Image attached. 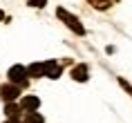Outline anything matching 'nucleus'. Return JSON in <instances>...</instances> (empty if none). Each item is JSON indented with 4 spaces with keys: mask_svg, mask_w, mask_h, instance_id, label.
Returning a JSON list of instances; mask_svg holds the SVG:
<instances>
[{
    "mask_svg": "<svg viewBox=\"0 0 132 123\" xmlns=\"http://www.w3.org/2000/svg\"><path fill=\"white\" fill-rule=\"evenodd\" d=\"M18 94H20V87L18 85H14V83H5V85H0V96L5 99L7 103H14L16 99H18Z\"/></svg>",
    "mask_w": 132,
    "mask_h": 123,
    "instance_id": "3",
    "label": "nucleus"
},
{
    "mask_svg": "<svg viewBox=\"0 0 132 123\" xmlns=\"http://www.w3.org/2000/svg\"><path fill=\"white\" fill-rule=\"evenodd\" d=\"M9 81L14 83V85H18V87H27V69L22 67V65H14V67L9 69Z\"/></svg>",
    "mask_w": 132,
    "mask_h": 123,
    "instance_id": "2",
    "label": "nucleus"
},
{
    "mask_svg": "<svg viewBox=\"0 0 132 123\" xmlns=\"http://www.w3.org/2000/svg\"><path fill=\"white\" fill-rule=\"evenodd\" d=\"M63 72L61 67V63H56V61H45V76H49V78H58Z\"/></svg>",
    "mask_w": 132,
    "mask_h": 123,
    "instance_id": "4",
    "label": "nucleus"
},
{
    "mask_svg": "<svg viewBox=\"0 0 132 123\" xmlns=\"http://www.w3.org/2000/svg\"><path fill=\"white\" fill-rule=\"evenodd\" d=\"M5 114H7L9 119H20V108L14 105V103H7V105H5Z\"/></svg>",
    "mask_w": 132,
    "mask_h": 123,
    "instance_id": "8",
    "label": "nucleus"
},
{
    "mask_svg": "<svg viewBox=\"0 0 132 123\" xmlns=\"http://www.w3.org/2000/svg\"><path fill=\"white\" fill-rule=\"evenodd\" d=\"M56 16H58V18H61V20L65 22V25H67V27H70L74 34H78V36H83V34H85V27L81 25V20H78L74 14H70L67 9L58 7V9H56Z\"/></svg>",
    "mask_w": 132,
    "mask_h": 123,
    "instance_id": "1",
    "label": "nucleus"
},
{
    "mask_svg": "<svg viewBox=\"0 0 132 123\" xmlns=\"http://www.w3.org/2000/svg\"><path fill=\"white\" fill-rule=\"evenodd\" d=\"M5 123H20V119H9V121H5Z\"/></svg>",
    "mask_w": 132,
    "mask_h": 123,
    "instance_id": "13",
    "label": "nucleus"
},
{
    "mask_svg": "<svg viewBox=\"0 0 132 123\" xmlns=\"http://www.w3.org/2000/svg\"><path fill=\"white\" fill-rule=\"evenodd\" d=\"M27 5H31V7H45L47 5V0H25Z\"/></svg>",
    "mask_w": 132,
    "mask_h": 123,
    "instance_id": "11",
    "label": "nucleus"
},
{
    "mask_svg": "<svg viewBox=\"0 0 132 123\" xmlns=\"http://www.w3.org/2000/svg\"><path fill=\"white\" fill-rule=\"evenodd\" d=\"M2 18H5V11H0V20H2Z\"/></svg>",
    "mask_w": 132,
    "mask_h": 123,
    "instance_id": "14",
    "label": "nucleus"
},
{
    "mask_svg": "<svg viewBox=\"0 0 132 123\" xmlns=\"http://www.w3.org/2000/svg\"><path fill=\"white\" fill-rule=\"evenodd\" d=\"M72 78L85 83V81H87V67H85V65H76V67L72 69Z\"/></svg>",
    "mask_w": 132,
    "mask_h": 123,
    "instance_id": "6",
    "label": "nucleus"
},
{
    "mask_svg": "<svg viewBox=\"0 0 132 123\" xmlns=\"http://www.w3.org/2000/svg\"><path fill=\"white\" fill-rule=\"evenodd\" d=\"M27 74L29 76H45V63H34V65H29Z\"/></svg>",
    "mask_w": 132,
    "mask_h": 123,
    "instance_id": "7",
    "label": "nucleus"
},
{
    "mask_svg": "<svg viewBox=\"0 0 132 123\" xmlns=\"http://www.w3.org/2000/svg\"><path fill=\"white\" fill-rule=\"evenodd\" d=\"M20 108L25 112H36V110L40 108V99H36V96H25L20 101Z\"/></svg>",
    "mask_w": 132,
    "mask_h": 123,
    "instance_id": "5",
    "label": "nucleus"
},
{
    "mask_svg": "<svg viewBox=\"0 0 132 123\" xmlns=\"http://www.w3.org/2000/svg\"><path fill=\"white\" fill-rule=\"evenodd\" d=\"M117 0H90V5L92 7H96V9H108L110 5H114Z\"/></svg>",
    "mask_w": 132,
    "mask_h": 123,
    "instance_id": "10",
    "label": "nucleus"
},
{
    "mask_svg": "<svg viewBox=\"0 0 132 123\" xmlns=\"http://www.w3.org/2000/svg\"><path fill=\"white\" fill-rule=\"evenodd\" d=\"M119 83H121V85L125 87V92H128V94L132 96V85H130V83H128V81H123V78H119Z\"/></svg>",
    "mask_w": 132,
    "mask_h": 123,
    "instance_id": "12",
    "label": "nucleus"
},
{
    "mask_svg": "<svg viewBox=\"0 0 132 123\" xmlns=\"http://www.w3.org/2000/svg\"><path fill=\"white\" fill-rule=\"evenodd\" d=\"M25 123H45V119L38 112H25Z\"/></svg>",
    "mask_w": 132,
    "mask_h": 123,
    "instance_id": "9",
    "label": "nucleus"
}]
</instances>
